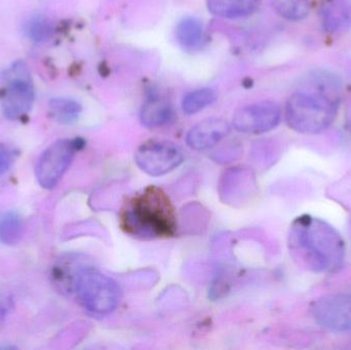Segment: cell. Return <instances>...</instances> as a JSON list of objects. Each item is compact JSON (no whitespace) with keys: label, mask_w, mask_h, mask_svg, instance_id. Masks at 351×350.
I'll return each instance as SVG.
<instances>
[{"label":"cell","mask_w":351,"mask_h":350,"mask_svg":"<svg viewBox=\"0 0 351 350\" xmlns=\"http://www.w3.org/2000/svg\"><path fill=\"white\" fill-rule=\"evenodd\" d=\"M340 94V82L336 76L328 72L311 74L304 86L287 101V123L299 133L317 134L325 131L337 116Z\"/></svg>","instance_id":"cell-1"},{"label":"cell","mask_w":351,"mask_h":350,"mask_svg":"<svg viewBox=\"0 0 351 350\" xmlns=\"http://www.w3.org/2000/svg\"><path fill=\"white\" fill-rule=\"evenodd\" d=\"M289 246L295 259L308 271L332 273L343 265L344 240L333 226L319 218H297L291 226Z\"/></svg>","instance_id":"cell-2"},{"label":"cell","mask_w":351,"mask_h":350,"mask_svg":"<svg viewBox=\"0 0 351 350\" xmlns=\"http://www.w3.org/2000/svg\"><path fill=\"white\" fill-rule=\"evenodd\" d=\"M121 226L125 234L140 240L171 238L177 232L174 205L162 188L145 187L125 201Z\"/></svg>","instance_id":"cell-3"},{"label":"cell","mask_w":351,"mask_h":350,"mask_svg":"<svg viewBox=\"0 0 351 350\" xmlns=\"http://www.w3.org/2000/svg\"><path fill=\"white\" fill-rule=\"evenodd\" d=\"M72 287L82 305L97 316L111 314L121 301L117 282L94 267H80L72 277Z\"/></svg>","instance_id":"cell-4"},{"label":"cell","mask_w":351,"mask_h":350,"mask_svg":"<svg viewBox=\"0 0 351 350\" xmlns=\"http://www.w3.org/2000/svg\"><path fill=\"white\" fill-rule=\"evenodd\" d=\"M3 88L0 95V104L4 116L10 121L25 116L31 110L34 102V86L30 71L22 61L2 74Z\"/></svg>","instance_id":"cell-5"},{"label":"cell","mask_w":351,"mask_h":350,"mask_svg":"<svg viewBox=\"0 0 351 350\" xmlns=\"http://www.w3.org/2000/svg\"><path fill=\"white\" fill-rule=\"evenodd\" d=\"M82 139H62L51 144L39 158L36 178L43 188H53L69 168L76 152L84 147Z\"/></svg>","instance_id":"cell-6"},{"label":"cell","mask_w":351,"mask_h":350,"mask_svg":"<svg viewBox=\"0 0 351 350\" xmlns=\"http://www.w3.org/2000/svg\"><path fill=\"white\" fill-rule=\"evenodd\" d=\"M184 153L177 144L165 140H149L135 153L140 170L152 177L165 176L181 166Z\"/></svg>","instance_id":"cell-7"},{"label":"cell","mask_w":351,"mask_h":350,"mask_svg":"<svg viewBox=\"0 0 351 350\" xmlns=\"http://www.w3.org/2000/svg\"><path fill=\"white\" fill-rule=\"evenodd\" d=\"M280 115L276 103L264 101L239 109L233 116L232 125L239 133L260 135L274 129L280 123Z\"/></svg>","instance_id":"cell-8"},{"label":"cell","mask_w":351,"mask_h":350,"mask_svg":"<svg viewBox=\"0 0 351 350\" xmlns=\"http://www.w3.org/2000/svg\"><path fill=\"white\" fill-rule=\"evenodd\" d=\"M313 318L319 326L340 334L351 333V295L326 296L313 304Z\"/></svg>","instance_id":"cell-9"},{"label":"cell","mask_w":351,"mask_h":350,"mask_svg":"<svg viewBox=\"0 0 351 350\" xmlns=\"http://www.w3.org/2000/svg\"><path fill=\"white\" fill-rule=\"evenodd\" d=\"M230 131V125L225 119L217 117L204 119L188 132L186 143L196 151H206L218 145Z\"/></svg>","instance_id":"cell-10"},{"label":"cell","mask_w":351,"mask_h":350,"mask_svg":"<svg viewBox=\"0 0 351 350\" xmlns=\"http://www.w3.org/2000/svg\"><path fill=\"white\" fill-rule=\"evenodd\" d=\"M251 172L245 168H230L223 175L220 183V195L226 203H245L252 189Z\"/></svg>","instance_id":"cell-11"},{"label":"cell","mask_w":351,"mask_h":350,"mask_svg":"<svg viewBox=\"0 0 351 350\" xmlns=\"http://www.w3.org/2000/svg\"><path fill=\"white\" fill-rule=\"evenodd\" d=\"M174 115V108L170 101L154 97L144 103L140 112V119L144 127L156 129L170 123Z\"/></svg>","instance_id":"cell-12"},{"label":"cell","mask_w":351,"mask_h":350,"mask_svg":"<svg viewBox=\"0 0 351 350\" xmlns=\"http://www.w3.org/2000/svg\"><path fill=\"white\" fill-rule=\"evenodd\" d=\"M261 0H208V8L221 18H245L257 12Z\"/></svg>","instance_id":"cell-13"},{"label":"cell","mask_w":351,"mask_h":350,"mask_svg":"<svg viewBox=\"0 0 351 350\" xmlns=\"http://www.w3.org/2000/svg\"><path fill=\"white\" fill-rule=\"evenodd\" d=\"M176 38L186 51H199L204 45V26L196 18H182L176 27Z\"/></svg>","instance_id":"cell-14"},{"label":"cell","mask_w":351,"mask_h":350,"mask_svg":"<svg viewBox=\"0 0 351 350\" xmlns=\"http://www.w3.org/2000/svg\"><path fill=\"white\" fill-rule=\"evenodd\" d=\"M24 234V221L16 212L0 214V242L4 245L18 244Z\"/></svg>","instance_id":"cell-15"},{"label":"cell","mask_w":351,"mask_h":350,"mask_svg":"<svg viewBox=\"0 0 351 350\" xmlns=\"http://www.w3.org/2000/svg\"><path fill=\"white\" fill-rule=\"evenodd\" d=\"M49 105L51 117L64 125L75 123L82 110V105L72 99H51Z\"/></svg>","instance_id":"cell-16"},{"label":"cell","mask_w":351,"mask_h":350,"mask_svg":"<svg viewBox=\"0 0 351 350\" xmlns=\"http://www.w3.org/2000/svg\"><path fill=\"white\" fill-rule=\"evenodd\" d=\"M216 92L212 88H204L188 92L182 101V109L187 115H193L210 106L216 101Z\"/></svg>","instance_id":"cell-17"},{"label":"cell","mask_w":351,"mask_h":350,"mask_svg":"<svg viewBox=\"0 0 351 350\" xmlns=\"http://www.w3.org/2000/svg\"><path fill=\"white\" fill-rule=\"evenodd\" d=\"M272 6L282 18L290 21H300L308 14L309 0H271Z\"/></svg>","instance_id":"cell-18"},{"label":"cell","mask_w":351,"mask_h":350,"mask_svg":"<svg viewBox=\"0 0 351 350\" xmlns=\"http://www.w3.org/2000/svg\"><path fill=\"white\" fill-rule=\"evenodd\" d=\"M324 18L326 28L329 30L335 31L346 28L351 24V5L343 2L331 3L325 8Z\"/></svg>","instance_id":"cell-19"},{"label":"cell","mask_w":351,"mask_h":350,"mask_svg":"<svg viewBox=\"0 0 351 350\" xmlns=\"http://www.w3.org/2000/svg\"><path fill=\"white\" fill-rule=\"evenodd\" d=\"M24 32L26 36L35 42H43L51 38L53 33V25L45 16H34L25 24Z\"/></svg>","instance_id":"cell-20"},{"label":"cell","mask_w":351,"mask_h":350,"mask_svg":"<svg viewBox=\"0 0 351 350\" xmlns=\"http://www.w3.org/2000/svg\"><path fill=\"white\" fill-rule=\"evenodd\" d=\"M14 162V155L8 148L0 146V175L8 172Z\"/></svg>","instance_id":"cell-21"},{"label":"cell","mask_w":351,"mask_h":350,"mask_svg":"<svg viewBox=\"0 0 351 350\" xmlns=\"http://www.w3.org/2000/svg\"><path fill=\"white\" fill-rule=\"evenodd\" d=\"M12 308V301L8 296H0V325L8 316V312Z\"/></svg>","instance_id":"cell-22"}]
</instances>
